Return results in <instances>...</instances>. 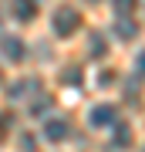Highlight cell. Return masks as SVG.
Listing matches in <instances>:
<instances>
[{
  "label": "cell",
  "instance_id": "obj_10",
  "mask_svg": "<svg viewBox=\"0 0 145 152\" xmlns=\"http://www.w3.org/2000/svg\"><path fill=\"white\" fill-rule=\"evenodd\" d=\"M105 51H108V44L101 41V34H95L91 37V54H105Z\"/></svg>",
  "mask_w": 145,
  "mask_h": 152
},
{
  "label": "cell",
  "instance_id": "obj_2",
  "mask_svg": "<svg viewBox=\"0 0 145 152\" xmlns=\"http://www.w3.org/2000/svg\"><path fill=\"white\" fill-rule=\"evenodd\" d=\"M118 122V108L115 105H95L91 115H88V125L91 129H108V125Z\"/></svg>",
  "mask_w": 145,
  "mask_h": 152
},
{
  "label": "cell",
  "instance_id": "obj_3",
  "mask_svg": "<svg viewBox=\"0 0 145 152\" xmlns=\"http://www.w3.org/2000/svg\"><path fill=\"white\" fill-rule=\"evenodd\" d=\"M44 139L47 142H64L68 139V122L64 118H47L44 122Z\"/></svg>",
  "mask_w": 145,
  "mask_h": 152
},
{
  "label": "cell",
  "instance_id": "obj_14",
  "mask_svg": "<svg viewBox=\"0 0 145 152\" xmlns=\"http://www.w3.org/2000/svg\"><path fill=\"white\" fill-rule=\"evenodd\" d=\"M88 4H98V0H88Z\"/></svg>",
  "mask_w": 145,
  "mask_h": 152
},
{
  "label": "cell",
  "instance_id": "obj_11",
  "mask_svg": "<svg viewBox=\"0 0 145 152\" xmlns=\"http://www.w3.org/2000/svg\"><path fill=\"white\" fill-rule=\"evenodd\" d=\"M24 91H27V88H24V81H17V85H14V88H10V98H20V95H24Z\"/></svg>",
  "mask_w": 145,
  "mask_h": 152
},
{
  "label": "cell",
  "instance_id": "obj_1",
  "mask_svg": "<svg viewBox=\"0 0 145 152\" xmlns=\"http://www.w3.org/2000/svg\"><path fill=\"white\" fill-rule=\"evenodd\" d=\"M51 24H54V34L58 37H71L81 27V14H78V7H58L54 17H51Z\"/></svg>",
  "mask_w": 145,
  "mask_h": 152
},
{
  "label": "cell",
  "instance_id": "obj_5",
  "mask_svg": "<svg viewBox=\"0 0 145 152\" xmlns=\"http://www.w3.org/2000/svg\"><path fill=\"white\" fill-rule=\"evenodd\" d=\"M14 17L24 24H31L37 17V0H14Z\"/></svg>",
  "mask_w": 145,
  "mask_h": 152
},
{
  "label": "cell",
  "instance_id": "obj_8",
  "mask_svg": "<svg viewBox=\"0 0 145 152\" xmlns=\"http://www.w3.org/2000/svg\"><path fill=\"white\" fill-rule=\"evenodd\" d=\"M81 81H85V71L81 68H68L64 71V85H81Z\"/></svg>",
  "mask_w": 145,
  "mask_h": 152
},
{
  "label": "cell",
  "instance_id": "obj_12",
  "mask_svg": "<svg viewBox=\"0 0 145 152\" xmlns=\"http://www.w3.org/2000/svg\"><path fill=\"white\" fill-rule=\"evenodd\" d=\"M20 145H24L27 152H31V149H34V135H24V139H20Z\"/></svg>",
  "mask_w": 145,
  "mask_h": 152
},
{
  "label": "cell",
  "instance_id": "obj_6",
  "mask_svg": "<svg viewBox=\"0 0 145 152\" xmlns=\"http://www.w3.org/2000/svg\"><path fill=\"white\" fill-rule=\"evenodd\" d=\"M115 34H118L122 41H132L135 34H138V24H135V20H118V24H115Z\"/></svg>",
  "mask_w": 145,
  "mask_h": 152
},
{
  "label": "cell",
  "instance_id": "obj_9",
  "mask_svg": "<svg viewBox=\"0 0 145 152\" xmlns=\"http://www.w3.org/2000/svg\"><path fill=\"white\" fill-rule=\"evenodd\" d=\"M135 7H138V0H115V10L118 14H135Z\"/></svg>",
  "mask_w": 145,
  "mask_h": 152
},
{
  "label": "cell",
  "instance_id": "obj_13",
  "mask_svg": "<svg viewBox=\"0 0 145 152\" xmlns=\"http://www.w3.org/2000/svg\"><path fill=\"white\" fill-rule=\"evenodd\" d=\"M4 132H7V118H0V139H4Z\"/></svg>",
  "mask_w": 145,
  "mask_h": 152
},
{
  "label": "cell",
  "instance_id": "obj_4",
  "mask_svg": "<svg viewBox=\"0 0 145 152\" xmlns=\"http://www.w3.org/2000/svg\"><path fill=\"white\" fill-rule=\"evenodd\" d=\"M0 48H4L7 61H24V41H20V37H14V34H7V37L0 41Z\"/></svg>",
  "mask_w": 145,
  "mask_h": 152
},
{
  "label": "cell",
  "instance_id": "obj_7",
  "mask_svg": "<svg viewBox=\"0 0 145 152\" xmlns=\"http://www.w3.org/2000/svg\"><path fill=\"white\" fill-rule=\"evenodd\" d=\"M115 125H118V129H115V145L125 149V145H128V139H132V132H128V125H125V122H115Z\"/></svg>",
  "mask_w": 145,
  "mask_h": 152
}]
</instances>
